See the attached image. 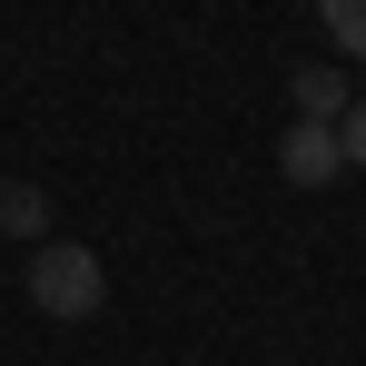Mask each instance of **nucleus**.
Wrapping results in <instances>:
<instances>
[{
	"mask_svg": "<svg viewBox=\"0 0 366 366\" xmlns=\"http://www.w3.org/2000/svg\"><path fill=\"white\" fill-rule=\"evenodd\" d=\"M20 287H30V307H40V317H99L109 267H99V247L40 238V247H30V267H20Z\"/></svg>",
	"mask_w": 366,
	"mask_h": 366,
	"instance_id": "f257e3e1",
	"label": "nucleus"
},
{
	"mask_svg": "<svg viewBox=\"0 0 366 366\" xmlns=\"http://www.w3.org/2000/svg\"><path fill=\"white\" fill-rule=\"evenodd\" d=\"M277 169H287V188H327L337 169H347V149H337L327 119H297L287 139H277Z\"/></svg>",
	"mask_w": 366,
	"mask_h": 366,
	"instance_id": "f03ea898",
	"label": "nucleus"
},
{
	"mask_svg": "<svg viewBox=\"0 0 366 366\" xmlns=\"http://www.w3.org/2000/svg\"><path fill=\"white\" fill-rule=\"evenodd\" d=\"M287 99H297V119H347V109H357V99H347V79H337V60H307L297 79H287Z\"/></svg>",
	"mask_w": 366,
	"mask_h": 366,
	"instance_id": "7ed1b4c3",
	"label": "nucleus"
},
{
	"mask_svg": "<svg viewBox=\"0 0 366 366\" xmlns=\"http://www.w3.org/2000/svg\"><path fill=\"white\" fill-rule=\"evenodd\" d=\"M0 238H50V198H40V188L30 179H0Z\"/></svg>",
	"mask_w": 366,
	"mask_h": 366,
	"instance_id": "20e7f679",
	"label": "nucleus"
},
{
	"mask_svg": "<svg viewBox=\"0 0 366 366\" xmlns=\"http://www.w3.org/2000/svg\"><path fill=\"white\" fill-rule=\"evenodd\" d=\"M317 20L337 30V50H347V60H366V0H317Z\"/></svg>",
	"mask_w": 366,
	"mask_h": 366,
	"instance_id": "39448f33",
	"label": "nucleus"
},
{
	"mask_svg": "<svg viewBox=\"0 0 366 366\" xmlns=\"http://www.w3.org/2000/svg\"><path fill=\"white\" fill-rule=\"evenodd\" d=\"M337 149H347V169H366V99L347 109V119H337Z\"/></svg>",
	"mask_w": 366,
	"mask_h": 366,
	"instance_id": "423d86ee",
	"label": "nucleus"
}]
</instances>
